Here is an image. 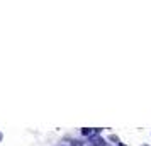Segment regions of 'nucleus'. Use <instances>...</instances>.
I'll list each match as a JSON object with an SVG mask.
<instances>
[{"label": "nucleus", "mask_w": 151, "mask_h": 146, "mask_svg": "<svg viewBox=\"0 0 151 146\" xmlns=\"http://www.w3.org/2000/svg\"><path fill=\"white\" fill-rule=\"evenodd\" d=\"M82 134H83V136H92V134H95V131H93L92 127H83Z\"/></svg>", "instance_id": "nucleus-1"}, {"label": "nucleus", "mask_w": 151, "mask_h": 146, "mask_svg": "<svg viewBox=\"0 0 151 146\" xmlns=\"http://www.w3.org/2000/svg\"><path fill=\"white\" fill-rule=\"evenodd\" d=\"M110 139H112L114 143H117V145H121V143H119V138H117V136H110Z\"/></svg>", "instance_id": "nucleus-2"}, {"label": "nucleus", "mask_w": 151, "mask_h": 146, "mask_svg": "<svg viewBox=\"0 0 151 146\" xmlns=\"http://www.w3.org/2000/svg\"><path fill=\"white\" fill-rule=\"evenodd\" d=\"M117 146H126V145H117Z\"/></svg>", "instance_id": "nucleus-3"}, {"label": "nucleus", "mask_w": 151, "mask_h": 146, "mask_svg": "<svg viewBox=\"0 0 151 146\" xmlns=\"http://www.w3.org/2000/svg\"><path fill=\"white\" fill-rule=\"evenodd\" d=\"M143 146H150V145H143Z\"/></svg>", "instance_id": "nucleus-4"}, {"label": "nucleus", "mask_w": 151, "mask_h": 146, "mask_svg": "<svg viewBox=\"0 0 151 146\" xmlns=\"http://www.w3.org/2000/svg\"><path fill=\"white\" fill-rule=\"evenodd\" d=\"M0 139H2V134H0Z\"/></svg>", "instance_id": "nucleus-5"}, {"label": "nucleus", "mask_w": 151, "mask_h": 146, "mask_svg": "<svg viewBox=\"0 0 151 146\" xmlns=\"http://www.w3.org/2000/svg\"><path fill=\"white\" fill-rule=\"evenodd\" d=\"M63 146H66V145H63Z\"/></svg>", "instance_id": "nucleus-6"}]
</instances>
